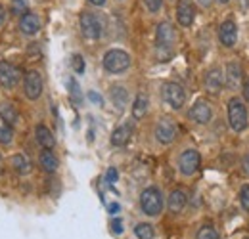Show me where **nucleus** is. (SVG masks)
Masks as SVG:
<instances>
[{
	"label": "nucleus",
	"mask_w": 249,
	"mask_h": 239,
	"mask_svg": "<svg viewBox=\"0 0 249 239\" xmlns=\"http://www.w3.org/2000/svg\"><path fill=\"white\" fill-rule=\"evenodd\" d=\"M240 81H242V67L236 61L228 63V67H226V83H228V86L236 88L240 85Z\"/></svg>",
	"instance_id": "nucleus-21"
},
{
	"label": "nucleus",
	"mask_w": 249,
	"mask_h": 239,
	"mask_svg": "<svg viewBox=\"0 0 249 239\" xmlns=\"http://www.w3.org/2000/svg\"><path fill=\"white\" fill-rule=\"evenodd\" d=\"M40 167L46 172H56L58 171V157L54 155V151L42 150V153H40Z\"/></svg>",
	"instance_id": "nucleus-20"
},
{
	"label": "nucleus",
	"mask_w": 249,
	"mask_h": 239,
	"mask_svg": "<svg viewBox=\"0 0 249 239\" xmlns=\"http://www.w3.org/2000/svg\"><path fill=\"white\" fill-rule=\"evenodd\" d=\"M117 178H119L117 171H115V169H109V171H107V174H106V180H107L109 184H113V182H115Z\"/></svg>",
	"instance_id": "nucleus-33"
},
{
	"label": "nucleus",
	"mask_w": 249,
	"mask_h": 239,
	"mask_svg": "<svg viewBox=\"0 0 249 239\" xmlns=\"http://www.w3.org/2000/svg\"><path fill=\"white\" fill-rule=\"evenodd\" d=\"M140 207L148 216H157L163 210V195L157 188H146L140 195Z\"/></svg>",
	"instance_id": "nucleus-3"
},
{
	"label": "nucleus",
	"mask_w": 249,
	"mask_h": 239,
	"mask_svg": "<svg viewBox=\"0 0 249 239\" xmlns=\"http://www.w3.org/2000/svg\"><path fill=\"white\" fill-rule=\"evenodd\" d=\"M218 2H220V4H226V2H230V0H218Z\"/></svg>",
	"instance_id": "nucleus-42"
},
{
	"label": "nucleus",
	"mask_w": 249,
	"mask_h": 239,
	"mask_svg": "<svg viewBox=\"0 0 249 239\" xmlns=\"http://www.w3.org/2000/svg\"><path fill=\"white\" fill-rule=\"evenodd\" d=\"M240 201H242V207L246 210H249V186H244L242 191H240Z\"/></svg>",
	"instance_id": "nucleus-30"
},
{
	"label": "nucleus",
	"mask_w": 249,
	"mask_h": 239,
	"mask_svg": "<svg viewBox=\"0 0 249 239\" xmlns=\"http://www.w3.org/2000/svg\"><path fill=\"white\" fill-rule=\"evenodd\" d=\"M104 67L109 73H123L130 67V56L124 50H109L104 56Z\"/></svg>",
	"instance_id": "nucleus-4"
},
{
	"label": "nucleus",
	"mask_w": 249,
	"mask_h": 239,
	"mask_svg": "<svg viewBox=\"0 0 249 239\" xmlns=\"http://www.w3.org/2000/svg\"><path fill=\"white\" fill-rule=\"evenodd\" d=\"M244 171H246V172L249 174V155L246 157V159H244Z\"/></svg>",
	"instance_id": "nucleus-39"
},
{
	"label": "nucleus",
	"mask_w": 249,
	"mask_h": 239,
	"mask_svg": "<svg viewBox=\"0 0 249 239\" xmlns=\"http://www.w3.org/2000/svg\"><path fill=\"white\" fill-rule=\"evenodd\" d=\"M148 113V96L146 94H138L134 103H132V117L134 119H142Z\"/></svg>",
	"instance_id": "nucleus-22"
},
{
	"label": "nucleus",
	"mask_w": 249,
	"mask_h": 239,
	"mask_svg": "<svg viewBox=\"0 0 249 239\" xmlns=\"http://www.w3.org/2000/svg\"><path fill=\"white\" fill-rule=\"evenodd\" d=\"M0 119L12 126V124H16L19 120V115H18V111H16V107L12 103H0Z\"/></svg>",
	"instance_id": "nucleus-24"
},
{
	"label": "nucleus",
	"mask_w": 249,
	"mask_h": 239,
	"mask_svg": "<svg viewBox=\"0 0 249 239\" xmlns=\"http://www.w3.org/2000/svg\"><path fill=\"white\" fill-rule=\"evenodd\" d=\"M4 19H6V12H4V8L0 6V25L4 23Z\"/></svg>",
	"instance_id": "nucleus-38"
},
{
	"label": "nucleus",
	"mask_w": 249,
	"mask_h": 239,
	"mask_svg": "<svg viewBox=\"0 0 249 239\" xmlns=\"http://www.w3.org/2000/svg\"><path fill=\"white\" fill-rule=\"evenodd\" d=\"M188 117L194 120V122H197V124H205V122H209L211 117H213V109H211L209 102L197 100V102L192 105V109L188 111Z\"/></svg>",
	"instance_id": "nucleus-10"
},
{
	"label": "nucleus",
	"mask_w": 249,
	"mask_h": 239,
	"mask_svg": "<svg viewBox=\"0 0 249 239\" xmlns=\"http://www.w3.org/2000/svg\"><path fill=\"white\" fill-rule=\"evenodd\" d=\"M199 163H201V157L196 150H186L180 159H178V167H180V172L186 174V176H192L196 174V171L199 169Z\"/></svg>",
	"instance_id": "nucleus-11"
},
{
	"label": "nucleus",
	"mask_w": 249,
	"mask_h": 239,
	"mask_svg": "<svg viewBox=\"0 0 249 239\" xmlns=\"http://www.w3.org/2000/svg\"><path fill=\"white\" fill-rule=\"evenodd\" d=\"M90 4H94V6H104L106 4V0H89Z\"/></svg>",
	"instance_id": "nucleus-40"
},
{
	"label": "nucleus",
	"mask_w": 249,
	"mask_h": 239,
	"mask_svg": "<svg viewBox=\"0 0 249 239\" xmlns=\"http://www.w3.org/2000/svg\"><path fill=\"white\" fill-rule=\"evenodd\" d=\"M173 46H175V29L171 23L163 21L157 25L156 34V48H157V58L163 61L171 58L173 54Z\"/></svg>",
	"instance_id": "nucleus-1"
},
{
	"label": "nucleus",
	"mask_w": 249,
	"mask_h": 239,
	"mask_svg": "<svg viewBox=\"0 0 249 239\" xmlns=\"http://www.w3.org/2000/svg\"><path fill=\"white\" fill-rule=\"evenodd\" d=\"M35 136H36L38 146H42L44 150H52V148H54V144H56V140H54L52 132H50L44 124H36V128H35Z\"/></svg>",
	"instance_id": "nucleus-17"
},
{
	"label": "nucleus",
	"mask_w": 249,
	"mask_h": 239,
	"mask_svg": "<svg viewBox=\"0 0 249 239\" xmlns=\"http://www.w3.org/2000/svg\"><path fill=\"white\" fill-rule=\"evenodd\" d=\"M109 96H111L113 105H115L117 109H121V111H123L124 105H126V102H128V94H126V90H124L123 86H111Z\"/></svg>",
	"instance_id": "nucleus-23"
},
{
	"label": "nucleus",
	"mask_w": 249,
	"mask_h": 239,
	"mask_svg": "<svg viewBox=\"0 0 249 239\" xmlns=\"http://www.w3.org/2000/svg\"><path fill=\"white\" fill-rule=\"evenodd\" d=\"M161 96H163V100L173 109H180L184 105V102H186V92H184V88L180 85H177V83H165L161 86Z\"/></svg>",
	"instance_id": "nucleus-5"
},
{
	"label": "nucleus",
	"mask_w": 249,
	"mask_h": 239,
	"mask_svg": "<svg viewBox=\"0 0 249 239\" xmlns=\"http://www.w3.org/2000/svg\"><path fill=\"white\" fill-rule=\"evenodd\" d=\"M12 142H14V130H12V126L0 119V144L8 146Z\"/></svg>",
	"instance_id": "nucleus-25"
},
{
	"label": "nucleus",
	"mask_w": 249,
	"mask_h": 239,
	"mask_svg": "<svg viewBox=\"0 0 249 239\" xmlns=\"http://www.w3.org/2000/svg\"><path fill=\"white\" fill-rule=\"evenodd\" d=\"M69 92H71V98H73V102H77V103H81V100H83V96H81V88H79V83L75 81V79H69Z\"/></svg>",
	"instance_id": "nucleus-29"
},
{
	"label": "nucleus",
	"mask_w": 249,
	"mask_h": 239,
	"mask_svg": "<svg viewBox=\"0 0 249 239\" xmlns=\"http://www.w3.org/2000/svg\"><path fill=\"white\" fill-rule=\"evenodd\" d=\"M12 169H16L18 174H29L31 172V161L25 153H16L12 157Z\"/></svg>",
	"instance_id": "nucleus-19"
},
{
	"label": "nucleus",
	"mask_w": 249,
	"mask_h": 239,
	"mask_svg": "<svg viewBox=\"0 0 249 239\" xmlns=\"http://www.w3.org/2000/svg\"><path fill=\"white\" fill-rule=\"evenodd\" d=\"M19 31H21L23 34H27V36L36 34V33L40 31V17H38L36 14H33V12L23 14V16L19 17Z\"/></svg>",
	"instance_id": "nucleus-13"
},
{
	"label": "nucleus",
	"mask_w": 249,
	"mask_h": 239,
	"mask_svg": "<svg viewBox=\"0 0 249 239\" xmlns=\"http://www.w3.org/2000/svg\"><path fill=\"white\" fill-rule=\"evenodd\" d=\"M134 236L138 239H152L156 236V232H154V226L152 224H138L136 228H134Z\"/></svg>",
	"instance_id": "nucleus-26"
},
{
	"label": "nucleus",
	"mask_w": 249,
	"mask_h": 239,
	"mask_svg": "<svg viewBox=\"0 0 249 239\" xmlns=\"http://www.w3.org/2000/svg\"><path fill=\"white\" fill-rule=\"evenodd\" d=\"M81 31L87 38H100L102 33H104V27H102V21L98 19V16H94L90 12H85L81 14Z\"/></svg>",
	"instance_id": "nucleus-6"
},
{
	"label": "nucleus",
	"mask_w": 249,
	"mask_h": 239,
	"mask_svg": "<svg viewBox=\"0 0 249 239\" xmlns=\"http://www.w3.org/2000/svg\"><path fill=\"white\" fill-rule=\"evenodd\" d=\"M218 38L224 46H234L236 44V38H238V29H236V23L232 19H226L220 29H218Z\"/></svg>",
	"instance_id": "nucleus-14"
},
{
	"label": "nucleus",
	"mask_w": 249,
	"mask_h": 239,
	"mask_svg": "<svg viewBox=\"0 0 249 239\" xmlns=\"http://www.w3.org/2000/svg\"><path fill=\"white\" fill-rule=\"evenodd\" d=\"M186 201H188L186 193L182 189H175V191H171V195L167 199V205H169L171 212H180V210L186 207Z\"/></svg>",
	"instance_id": "nucleus-18"
},
{
	"label": "nucleus",
	"mask_w": 249,
	"mask_h": 239,
	"mask_svg": "<svg viewBox=\"0 0 249 239\" xmlns=\"http://www.w3.org/2000/svg\"><path fill=\"white\" fill-rule=\"evenodd\" d=\"M71 65H73V69H75L77 73H83V71H85V61H83V58H81L79 54L73 56V63H71Z\"/></svg>",
	"instance_id": "nucleus-32"
},
{
	"label": "nucleus",
	"mask_w": 249,
	"mask_h": 239,
	"mask_svg": "<svg viewBox=\"0 0 249 239\" xmlns=\"http://www.w3.org/2000/svg\"><path fill=\"white\" fill-rule=\"evenodd\" d=\"M42 88H44V83H42V75L38 71H27L25 75V81H23V90H25V96L29 100H38L42 96Z\"/></svg>",
	"instance_id": "nucleus-7"
},
{
	"label": "nucleus",
	"mask_w": 249,
	"mask_h": 239,
	"mask_svg": "<svg viewBox=\"0 0 249 239\" xmlns=\"http://www.w3.org/2000/svg\"><path fill=\"white\" fill-rule=\"evenodd\" d=\"M107 209H109V212H113V214H115V212H119V205H117V203H111Z\"/></svg>",
	"instance_id": "nucleus-37"
},
{
	"label": "nucleus",
	"mask_w": 249,
	"mask_h": 239,
	"mask_svg": "<svg viewBox=\"0 0 249 239\" xmlns=\"http://www.w3.org/2000/svg\"><path fill=\"white\" fill-rule=\"evenodd\" d=\"M244 98L249 102V77L246 79V83H244Z\"/></svg>",
	"instance_id": "nucleus-35"
},
{
	"label": "nucleus",
	"mask_w": 249,
	"mask_h": 239,
	"mask_svg": "<svg viewBox=\"0 0 249 239\" xmlns=\"http://www.w3.org/2000/svg\"><path fill=\"white\" fill-rule=\"evenodd\" d=\"M222 83H224V77H222V73H220V69H211V71H207V75H205V81H203V85H205V88L207 92H211V94H218L220 88H222Z\"/></svg>",
	"instance_id": "nucleus-15"
},
{
	"label": "nucleus",
	"mask_w": 249,
	"mask_h": 239,
	"mask_svg": "<svg viewBox=\"0 0 249 239\" xmlns=\"http://www.w3.org/2000/svg\"><path fill=\"white\" fill-rule=\"evenodd\" d=\"M89 98L92 100L94 103H102V98H100V96H98L96 92H90V94H89Z\"/></svg>",
	"instance_id": "nucleus-36"
},
{
	"label": "nucleus",
	"mask_w": 249,
	"mask_h": 239,
	"mask_svg": "<svg viewBox=\"0 0 249 239\" xmlns=\"http://www.w3.org/2000/svg\"><path fill=\"white\" fill-rule=\"evenodd\" d=\"M144 4H146V8L150 10V12H159L161 10V6H163V0H144Z\"/></svg>",
	"instance_id": "nucleus-31"
},
{
	"label": "nucleus",
	"mask_w": 249,
	"mask_h": 239,
	"mask_svg": "<svg viewBox=\"0 0 249 239\" xmlns=\"http://www.w3.org/2000/svg\"><path fill=\"white\" fill-rule=\"evenodd\" d=\"M111 228H113V232H115V234H123V222H121L119 218H115V220H113Z\"/></svg>",
	"instance_id": "nucleus-34"
},
{
	"label": "nucleus",
	"mask_w": 249,
	"mask_h": 239,
	"mask_svg": "<svg viewBox=\"0 0 249 239\" xmlns=\"http://www.w3.org/2000/svg\"><path fill=\"white\" fill-rule=\"evenodd\" d=\"M19 69L10 61H0V86L6 90H12L19 83Z\"/></svg>",
	"instance_id": "nucleus-8"
},
{
	"label": "nucleus",
	"mask_w": 249,
	"mask_h": 239,
	"mask_svg": "<svg viewBox=\"0 0 249 239\" xmlns=\"http://www.w3.org/2000/svg\"><path fill=\"white\" fill-rule=\"evenodd\" d=\"M196 17V6L192 0H178L177 4V19L182 27H190Z\"/></svg>",
	"instance_id": "nucleus-12"
},
{
	"label": "nucleus",
	"mask_w": 249,
	"mask_h": 239,
	"mask_svg": "<svg viewBox=\"0 0 249 239\" xmlns=\"http://www.w3.org/2000/svg\"><path fill=\"white\" fill-rule=\"evenodd\" d=\"M228 122L236 132H242L248 126V109L244 107L240 98H232L228 102Z\"/></svg>",
	"instance_id": "nucleus-2"
},
{
	"label": "nucleus",
	"mask_w": 249,
	"mask_h": 239,
	"mask_svg": "<svg viewBox=\"0 0 249 239\" xmlns=\"http://www.w3.org/2000/svg\"><path fill=\"white\" fill-rule=\"evenodd\" d=\"M130 136H132V124H130V122H123L119 128L113 130V134H111V144H113L115 148H121V146H124V144L128 142Z\"/></svg>",
	"instance_id": "nucleus-16"
},
{
	"label": "nucleus",
	"mask_w": 249,
	"mask_h": 239,
	"mask_svg": "<svg viewBox=\"0 0 249 239\" xmlns=\"http://www.w3.org/2000/svg\"><path fill=\"white\" fill-rule=\"evenodd\" d=\"M29 12V2L27 0H12V14L14 16H23Z\"/></svg>",
	"instance_id": "nucleus-28"
},
{
	"label": "nucleus",
	"mask_w": 249,
	"mask_h": 239,
	"mask_svg": "<svg viewBox=\"0 0 249 239\" xmlns=\"http://www.w3.org/2000/svg\"><path fill=\"white\" fill-rule=\"evenodd\" d=\"M199 4H201V6H205V8H207V6H209V4H211V0H199Z\"/></svg>",
	"instance_id": "nucleus-41"
},
{
	"label": "nucleus",
	"mask_w": 249,
	"mask_h": 239,
	"mask_svg": "<svg viewBox=\"0 0 249 239\" xmlns=\"http://www.w3.org/2000/svg\"><path fill=\"white\" fill-rule=\"evenodd\" d=\"M156 138H157V142L163 144V146L173 144L175 138H177V124L171 119H167V117L161 119L156 126Z\"/></svg>",
	"instance_id": "nucleus-9"
},
{
	"label": "nucleus",
	"mask_w": 249,
	"mask_h": 239,
	"mask_svg": "<svg viewBox=\"0 0 249 239\" xmlns=\"http://www.w3.org/2000/svg\"><path fill=\"white\" fill-rule=\"evenodd\" d=\"M196 239H218V232L215 230V226L205 224V226H201V230L197 232V238Z\"/></svg>",
	"instance_id": "nucleus-27"
}]
</instances>
